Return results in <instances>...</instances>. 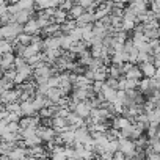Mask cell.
<instances>
[{"label":"cell","mask_w":160,"mask_h":160,"mask_svg":"<svg viewBox=\"0 0 160 160\" xmlns=\"http://www.w3.org/2000/svg\"><path fill=\"white\" fill-rule=\"evenodd\" d=\"M118 149L124 152V155L132 157L135 155V144L132 141H129L127 138H119L118 140Z\"/></svg>","instance_id":"cell-1"},{"label":"cell","mask_w":160,"mask_h":160,"mask_svg":"<svg viewBox=\"0 0 160 160\" xmlns=\"http://www.w3.org/2000/svg\"><path fill=\"white\" fill-rule=\"evenodd\" d=\"M91 108H93V107H91V104H90V102L80 101V102H77V104H75L74 112H75V115H77V116H80V118H88V116H90Z\"/></svg>","instance_id":"cell-2"},{"label":"cell","mask_w":160,"mask_h":160,"mask_svg":"<svg viewBox=\"0 0 160 160\" xmlns=\"http://www.w3.org/2000/svg\"><path fill=\"white\" fill-rule=\"evenodd\" d=\"M18 98H19V93H18V91L3 90L2 93H0V102H2V104H10V102H14Z\"/></svg>","instance_id":"cell-3"},{"label":"cell","mask_w":160,"mask_h":160,"mask_svg":"<svg viewBox=\"0 0 160 160\" xmlns=\"http://www.w3.org/2000/svg\"><path fill=\"white\" fill-rule=\"evenodd\" d=\"M14 58H16V57H14L11 52L2 53V57H0V68H2V69H8V68H11L13 63H14Z\"/></svg>","instance_id":"cell-4"},{"label":"cell","mask_w":160,"mask_h":160,"mask_svg":"<svg viewBox=\"0 0 160 160\" xmlns=\"http://www.w3.org/2000/svg\"><path fill=\"white\" fill-rule=\"evenodd\" d=\"M155 69H157V68L152 64V61H144V63L141 64V68H140L141 74L146 75V77H152V75L155 74Z\"/></svg>","instance_id":"cell-5"},{"label":"cell","mask_w":160,"mask_h":160,"mask_svg":"<svg viewBox=\"0 0 160 160\" xmlns=\"http://www.w3.org/2000/svg\"><path fill=\"white\" fill-rule=\"evenodd\" d=\"M35 107H33V104L30 102V101H24L22 102V105H21V113H22V116H35Z\"/></svg>","instance_id":"cell-6"},{"label":"cell","mask_w":160,"mask_h":160,"mask_svg":"<svg viewBox=\"0 0 160 160\" xmlns=\"http://www.w3.org/2000/svg\"><path fill=\"white\" fill-rule=\"evenodd\" d=\"M39 28H41V25H39V21H38V19L27 21V22H25V27H24L25 33H35V32H38Z\"/></svg>","instance_id":"cell-7"},{"label":"cell","mask_w":160,"mask_h":160,"mask_svg":"<svg viewBox=\"0 0 160 160\" xmlns=\"http://www.w3.org/2000/svg\"><path fill=\"white\" fill-rule=\"evenodd\" d=\"M46 49H60V38L58 36H50L44 41Z\"/></svg>","instance_id":"cell-8"},{"label":"cell","mask_w":160,"mask_h":160,"mask_svg":"<svg viewBox=\"0 0 160 160\" xmlns=\"http://www.w3.org/2000/svg\"><path fill=\"white\" fill-rule=\"evenodd\" d=\"M83 11H85V10H83V7L77 3V5H72V7L69 8V16H71L72 19H77V18H78L80 14H82Z\"/></svg>","instance_id":"cell-9"},{"label":"cell","mask_w":160,"mask_h":160,"mask_svg":"<svg viewBox=\"0 0 160 160\" xmlns=\"http://www.w3.org/2000/svg\"><path fill=\"white\" fill-rule=\"evenodd\" d=\"M130 126V119L129 118H116L113 127L115 129H127Z\"/></svg>","instance_id":"cell-10"},{"label":"cell","mask_w":160,"mask_h":160,"mask_svg":"<svg viewBox=\"0 0 160 160\" xmlns=\"http://www.w3.org/2000/svg\"><path fill=\"white\" fill-rule=\"evenodd\" d=\"M141 75H143L141 71H140L138 68H135V66H132V68L126 72V78H137V80H138Z\"/></svg>","instance_id":"cell-11"},{"label":"cell","mask_w":160,"mask_h":160,"mask_svg":"<svg viewBox=\"0 0 160 160\" xmlns=\"http://www.w3.org/2000/svg\"><path fill=\"white\" fill-rule=\"evenodd\" d=\"M16 41L21 42V44H24V46H27L28 42H32V36H30V35H22V33H19V35L16 36Z\"/></svg>","instance_id":"cell-12"},{"label":"cell","mask_w":160,"mask_h":160,"mask_svg":"<svg viewBox=\"0 0 160 160\" xmlns=\"http://www.w3.org/2000/svg\"><path fill=\"white\" fill-rule=\"evenodd\" d=\"M77 2H78V5H82L83 8H88V7H91V5H93L94 0H77Z\"/></svg>","instance_id":"cell-13"},{"label":"cell","mask_w":160,"mask_h":160,"mask_svg":"<svg viewBox=\"0 0 160 160\" xmlns=\"http://www.w3.org/2000/svg\"><path fill=\"white\" fill-rule=\"evenodd\" d=\"M126 0H115V3H124Z\"/></svg>","instance_id":"cell-14"}]
</instances>
